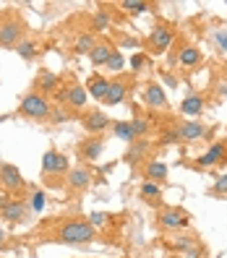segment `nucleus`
I'll use <instances>...</instances> for the list:
<instances>
[{
  "instance_id": "nucleus-1",
  "label": "nucleus",
  "mask_w": 227,
  "mask_h": 258,
  "mask_svg": "<svg viewBox=\"0 0 227 258\" xmlns=\"http://www.w3.org/2000/svg\"><path fill=\"white\" fill-rule=\"evenodd\" d=\"M89 240H94V227L89 222H71L60 230V242L66 245H81Z\"/></svg>"
},
{
  "instance_id": "nucleus-2",
  "label": "nucleus",
  "mask_w": 227,
  "mask_h": 258,
  "mask_svg": "<svg viewBox=\"0 0 227 258\" xmlns=\"http://www.w3.org/2000/svg\"><path fill=\"white\" fill-rule=\"evenodd\" d=\"M21 112H24L26 117L44 120V117L50 115V104H47V99L39 97V94H26V97L21 99Z\"/></svg>"
},
{
  "instance_id": "nucleus-3",
  "label": "nucleus",
  "mask_w": 227,
  "mask_h": 258,
  "mask_svg": "<svg viewBox=\"0 0 227 258\" xmlns=\"http://www.w3.org/2000/svg\"><path fill=\"white\" fill-rule=\"evenodd\" d=\"M68 170V159L63 154H58L55 149L44 151L42 157V172H66Z\"/></svg>"
},
{
  "instance_id": "nucleus-4",
  "label": "nucleus",
  "mask_w": 227,
  "mask_h": 258,
  "mask_svg": "<svg viewBox=\"0 0 227 258\" xmlns=\"http://www.w3.org/2000/svg\"><path fill=\"white\" fill-rule=\"evenodd\" d=\"M0 180H3V185L8 190H16L24 185V177H21V170L13 164H0Z\"/></svg>"
},
{
  "instance_id": "nucleus-5",
  "label": "nucleus",
  "mask_w": 227,
  "mask_h": 258,
  "mask_svg": "<svg viewBox=\"0 0 227 258\" xmlns=\"http://www.w3.org/2000/svg\"><path fill=\"white\" fill-rule=\"evenodd\" d=\"M159 222H162V227H167V230H178V227H188L191 217L183 214V211H178V209H170V211H162Z\"/></svg>"
},
{
  "instance_id": "nucleus-6",
  "label": "nucleus",
  "mask_w": 227,
  "mask_h": 258,
  "mask_svg": "<svg viewBox=\"0 0 227 258\" xmlns=\"http://www.w3.org/2000/svg\"><path fill=\"white\" fill-rule=\"evenodd\" d=\"M19 34H21V24H19L16 19H11V21H6V24H0V44H3V47H11V44H16Z\"/></svg>"
},
{
  "instance_id": "nucleus-7",
  "label": "nucleus",
  "mask_w": 227,
  "mask_h": 258,
  "mask_svg": "<svg viewBox=\"0 0 227 258\" xmlns=\"http://www.w3.org/2000/svg\"><path fill=\"white\" fill-rule=\"evenodd\" d=\"M224 154H227V146L224 144H214L206 154H201L199 159H196V164L199 167H214V164H219L224 159Z\"/></svg>"
},
{
  "instance_id": "nucleus-8",
  "label": "nucleus",
  "mask_w": 227,
  "mask_h": 258,
  "mask_svg": "<svg viewBox=\"0 0 227 258\" xmlns=\"http://www.w3.org/2000/svg\"><path fill=\"white\" fill-rule=\"evenodd\" d=\"M175 133H178V139H183V141H196V139H201V136L206 133V128L201 123H183Z\"/></svg>"
},
{
  "instance_id": "nucleus-9",
  "label": "nucleus",
  "mask_w": 227,
  "mask_h": 258,
  "mask_svg": "<svg viewBox=\"0 0 227 258\" xmlns=\"http://www.w3.org/2000/svg\"><path fill=\"white\" fill-rule=\"evenodd\" d=\"M173 44V32L170 29H154V32H151V47L154 50H159V52H164Z\"/></svg>"
},
{
  "instance_id": "nucleus-10",
  "label": "nucleus",
  "mask_w": 227,
  "mask_h": 258,
  "mask_svg": "<svg viewBox=\"0 0 227 258\" xmlns=\"http://www.w3.org/2000/svg\"><path fill=\"white\" fill-rule=\"evenodd\" d=\"M144 102L151 104V107H164V104H167V97H164V92L157 84H149L146 92H144Z\"/></svg>"
},
{
  "instance_id": "nucleus-11",
  "label": "nucleus",
  "mask_w": 227,
  "mask_h": 258,
  "mask_svg": "<svg viewBox=\"0 0 227 258\" xmlns=\"http://www.w3.org/2000/svg\"><path fill=\"white\" fill-rule=\"evenodd\" d=\"M107 125H110V120H107V115H104V112H89V115L84 117V128L92 131V133L104 131Z\"/></svg>"
},
{
  "instance_id": "nucleus-12",
  "label": "nucleus",
  "mask_w": 227,
  "mask_h": 258,
  "mask_svg": "<svg viewBox=\"0 0 227 258\" xmlns=\"http://www.w3.org/2000/svg\"><path fill=\"white\" fill-rule=\"evenodd\" d=\"M26 214V206L21 201H11L6 209H0V217H3L6 222H21Z\"/></svg>"
},
{
  "instance_id": "nucleus-13",
  "label": "nucleus",
  "mask_w": 227,
  "mask_h": 258,
  "mask_svg": "<svg viewBox=\"0 0 227 258\" xmlns=\"http://www.w3.org/2000/svg\"><path fill=\"white\" fill-rule=\"evenodd\" d=\"M89 170H84V167H76V170H71L68 172V185L73 188V190H81V188H86L89 185Z\"/></svg>"
},
{
  "instance_id": "nucleus-14",
  "label": "nucleus",
  "mask_w": 227,
  "mask_h": 258,
  "mask_svg": "<svg viewBox=\"0 0 227 258\" xmlns=\"http://www.w3.org/2000/svg\"><path fill=\"white\" fill-rule=\"evenodd\" d=\"M102 151H104V144H102V141H84V144H81V157H86L89 162L99 159Z\"/></svg>"
},
{
  "instance_id": "nucleus-15",
  "label": "nucleus",
  "mask_w": 227,
  "mask_h": 258,
  "mask_svg": "<svg viewBox=\"0 0 227 258\" xmlns=\"http://www.w3.org/2000/svg\"><path fill=\"white\" fill-rule=\"evenodd\" d=\"M110 55H112V50L107 47V44H94V50L89 52V60H92L94 66H104Z\"/></svg>"
},
{
  "instance_id": "nucleus-16",
  "label": "nucleus",
  "mask_w": 227,
  "mask_h": 258,
  "mask_svg": "<svg viewBox=\"0 0 227 258\" xmlns=\"http://www.w3.org/2000/svg\"><path fill=\"white\" fill-rule=\"evenodd\" d=\"M123 97H126V86L120 84V81H115V84H110L104 102H107V104H120V102H123Z\"/></svg>"
},
{
  "instance_id": "nucleus-17",
  "label": "nucleus",
  "mask_w": 227,
  "mask_h": 258,
  "mask_svg": "<svg viewBox=\"0 0 227 258\" xmlns=\"http://www.w3.org/2000/svg\"><path fill=\"white\" fill-rule=\"evenodd\" d=\"M201 107H204V102H201V97H196V94L186 97V99H183V104H180V110H183L186 115H199V112H201Z\"/></svg>"
},
{
  "instance_id": "nucleus-18",
  "label": "nucleus",
  "mask_w": 227,
  "mask_h": 258,
  "mask_svg": "<svg viewBox=\"0 0 227 258\" xmlns=\"http://www.w3.org/2000/svg\"><path fill=\"white\" fill-rule=\"evenodd\" d=\"M146 177H149V183H151V180H164V177H167V164H162V162H149Z\"/></svg>"
},
{
  "instance_id": "nucleus-19",
  "label": "nucleus",
  "mask_w": 227,
  "mask_h": 258,
  "mask_svg": "<svg viewBox=\"0 0 227 258\" xmlns=\"http://www.w3.org/2000/svg\"><path fill=\"white\" fill-rule=\"evenodd\" d=\"M107 89H110V81L94 79L92 84H89V94H92L94 99H104V97H107Z\"/></svg>"
},
{
  "instance_id": "nucleus-20",
  "label": "nucleus",
  "mask_w": 227,
  "mask_h": 258,
  "mask_svg": "<svg viewBox=\"0 0 227 258\" xmlns=\"http://www.w3.org/2000/svg\"><path fill=\"white\" fill-rule=\"evenodd\" d=\"M86 94L89 92H84V86H71L68 89V102L73 104V107H84V104H86Z\"/></svg>"
},
{
  "instance_id": "nucleus-21",
  "label": "nucleus",
  "mask_w": 227,
  "mask_h": 258,
  "mask_svg": "<svg viewBox=\"0 0 227 258\" xmlns=\"http://www.w3.org/2000/svg\"><path fill=\"white\" fill-rule=\"evenodd\" d=\"M199 60H201V52L196 47H186L183 52H180V63H183V66H196Z\"/></svg>"
},
{
  "instance_id": "nucleus-22",
  "label": "nucleus",
  "mask_w": 227,
  "mask_h": 258,
  "mask_svg": "<svg viewBox=\"0 0 227 258\" xmlns=\"http://www.w3.org/2000/svg\"><path fill=\"white\" fill-rule=\"evenodd\" d=\"M112 131H115L118 139H123V141H133V139H136L131 123H115V125H112Z\"/></svg>"
},
{
  "instance_id": "nucleus-23",
  "label": "nucleus",
  "mask_w": 227,
  "mask_h": 258,
  "mask_svg": "<svg viewBox=\"0 0 227 258\" xmlns=\"http://www.w3.org/2000/svg\"><path fill=\"white\" fill-rule=\"evenodd\" d=\"M16 52L29 60V57L37 55V44H34V42H19V44H16Z\"/></svg>"
},
{
  "instance_id": "nucleus-24",
  "label": "nucleus",
  "mask_w": 227,
  "mask_h": 258,
  "mask_svg": "<svg viewBox=\"0 0 227 258\" xmlns=\"http://www.w3.org/2000/svg\"><path fill=\"white\" fill-rule=\"evenodd\" d=\"M92 50H94V39L89 37V34L79 37V42H76V52H81V55L86 52V55H89V52H92Z\"/></svg>"
},
{
  "instance_id": "nucleus-25",
  "label": "nucleus",
  "mask_w": 227,
  "mask_h": 258,
  "mask_svg": "<svg viewBox=\"0 0 227 258\" xmlns=\"http://www.w3.org/2000/svg\"><path fill=\"white\" fill-rule=\"evenodd\" d=\"M110 26V16H107V13H97V16H94V29H97V32H104V29H107Z\"/></svg>"
},
{
  "instance_id": "nucleus-26",
  "label": "nucleus",
  "mask_w": 227,
  "mask_h": 258,
  "mask_svg": "<svg viewBox=\"0 0 227 258\" xmlns=\"http://www.w3.org/2000/svg\"><path fill=\"white\" fill-rule=\"evenodd\" d=\"M104 66H107L110 71H120V68H123V55H120V52H112V55L107 57V63H104Z\"/></svg>"
},
{
  "instance_id": "nucleus-27",
  "label": "nucleus",
  "mask_w": 227,
  "mask_h": 258,
  "mask_svg": "<svg viewBox=\"0 0 227 258\" xmlns=\"http://www.w3.org/2000/svg\"><path fill=\"white\" fill-rule=\"evenodd\" d=\"M131 128H133V136H146L149 123H146V120H141V117H136L133 123H131Z\"/></svg>"
},
{
  "instance_id": "nucleus-28",
  "label": "nucleus",
  "mask_w": 227,
  "mask_h": 258,
  "mask_svg": "<svg viewBox=\"0 0 227 258\" xmlns=\"http://www.w3.org/2000/svg\"><path fill=\"white\" fill-rule=\"evenodd\" d=\"M39 84H42V89H52V86L58 84V79H55V73H50V71H44V73L39 76Z\"/></svg>"
},
{
  "instance_id": "nucleus-29",
  "label": "nucleus",
  "mask_w": 227,
  "mask_h": 258,
  "mask_svg": "<svg viewBox=\"0 0 227 258\" xmlns=\"http://www.w3.org/2000/svg\"><path fill=\"white\" fill-rule=\"evenodd\" d=\"M44 204H47V196L37 190V193L32 196V209H34V211H42V209H44Z\"/></svg>"
},
{
  "instance_id": "nucleus-30",
  "label": "nucleus",
  "mask_w": 227,
  "mask_h": 258,
  "mask_svg": "<svg viewBox=\"0 0 227 258\" xmlns=\"http://www.w3.org/2000/svg\"><path fill=\"white\" fill-rule=\"evenodd\" d=\"M123 8H126V11H131V13H144V11H146V6H144V3H139V0H126Z\"/></svg>"
},
{
  "instance_id": "nucleus-31",
  "label": "nucleus",
  "mask_w": 227,
  "mask_h": 258,
  "mask_svg": "<svg viewBox=\"0 0 227 258\" xmlns=\"http://www.w3.org/2000/svg\"><path fill=\"white\" fill-rule=\"evenodd\" d=\"M191 245H193V240H191V237H178L170 248H173V250H188Z\"/></svg>"
},
{
  "instance_id": "nucleus-32",
  "label": "nucleus",
  "mask_w": 227,
  "mask_h": 258,
  "mask_svg": "<svg viewBox=\"0 0 227 258\" xmlns=\"http://www.w3.org/2000/svg\"><path fill=\"white\" fill-rule=\"evenodd\" d=\"M141 196H151V199H157V196H159L157 183H144V185H141Z\"/></svg>"
},
{
  "instance_id": "nucleus-33",
  "label": "nucleus",
  "mask_w": 227,
  "mask_h": 258,
  "mask_svg": "<svg viewBox=\"0 0 227 258\" xmlns=\"http://www.w3.org/2000/svg\"><path fill=\"white\" fill-rule=\"evenodd\" d=\"M104 219H107V217H104L102 211H94V214L89 217V224H92V227H99V224H104Z\"/></svg>"
},
{
  "instance_id": "nucleus-34",
  "label": "nucleus",
  "mask_w": 227,
  "mask_h": 258,
  "mask_svg": "<svg viewBox=\"0 0 227 258\" xmlns=\"http://www.w3.org/2000/svg\"><path fill=\"white\" fill-rule=\"evenodd\" d=\"M141 151H146V144L133 146V149H131V154H128V159H131V162H136V159H139V154H141Z\"/></svg>"
},
{
  "instance_id": "nucleus-35",
  "label": "nucleus",
  "mask_w": 227,
  "mask_h": 258,
  "mask_svg": "<svg viewBox=\"0 0 227 258\" xmlns=\"http://www.w3.org/2000/svg\"><path fill=\"white\" fill-rule=\"evenodd\" d=\"M214 190H217V193H227V175H222L217 183H214Z\"/></svg>"
},
{
  "instance_id": "nucleus-36",
  "label": "nucleus",
  "mask_w": 227,
  "mask_h": 258,
  "mask_svg": "<svg viewBox=\"0 0 227 258\" xmlns=\"http://www.w3.org/2000/svg\"><path fill=\"white\" fill-rule=\"evenodd\" d=\"M141 66H144V55H133V60H131V68H133V71H139Z\"/></svg>"
},
{
  "instance_id": "nucleus-37",
  "label": "nucleus",
  "mask_w": 227,
  "mask_h": 258,
  "mask_svg": "<svg viewBox=\"0 0 227 258\" xmlns=\"http://www.w3.org/2000/svg\"><path fill=\"white\" fill-rule=\"evenodd\" d=\"M52 115V120H55V123H66V120H68V115L63 112V110H58V112H50Z\"/></svg>"
},
{
  "instance_id": "nucleus-38",
  "label": "nucleus",
  "mask_w": 227,
  "mask_h": 258,
  "mask_svg": "<svg viewBox=\"0 0 227 258\" xmlns=\"http://www.w3.org/2000/svg\"><path fill=\"white\" fill-rule=\"evenodd\" d=\"M214 37H217V42L222 44V50H227V34H224V32H214Z\"/></svg>"
},
{
  "instance_id": "nucleus-39",
  "label": "nucleus",
  "mask_w": 227,
  "mask_h": 258,
  "mask_svg": "<svg viewBox=\"0 0 227 258\" xmlns=\"http://www.w3.org/2000/svg\"><path fill=\"white\" fill-rule=\"evenodd\" d=\"M199 255H201V250L196 248V245H191V248L186 250V258H199Z\"/></svg>"
},
{
  "instance_id": "nucleus-40",
  "label": "nucleus",
  "mask_w": 227,
  "mask_h": 258,
  "mask_svg": "<svg viewBox=\"0 0 227 258\" xmlns=\"http://www.w3.org/2000/svg\"><path fill=\"white\" fill-rule=\"evenodd\" d=\"M8 204H11V196L8 193H0V209H6Z\"/></svg>"
},
{
  "instance_id": "nucleus-41",
  "label": "nucleus",
  "mask_w": 227,
  "mask_h": 258,
  "mask_svg": "<svg viewBox=\"0 0 227 258\" xmlns=\"http://www.w3.org/2000/svg\"><path fill=\"white\" fill-rule=\"evenodd\" d=\"M164 144H173V141H178V133H164V139H162Z\"/></svg>"
},
{
  "instance_id": "nucleus-42",
  "label": "nucleus",
  "mask_w": 227,
  "mask_h": 258,
  "mask_svg": "<svg viewBox=\"0 0 227 258\" xmlns=\"http://www.w3.org/2000/svg\"><path fill=\"white\" fill-rule=\"evenodd\" d=\"M164 81H167V86H175V84H178V81L173 79V76H167V73H164Z\"/></svg>"
},
{
  "instance_id": "nucleus-43",
  "label": "nucleus",
  "mask_w": 227,
  "mask_h": 258,
  "mask_svg": "<svg viewBox=\"0 0 227 258\" xmlns=\"http://www.w3.org/2000/svg\"><path fill=\"white\" fill-rule=\"evenodd\" d=\"M3 237H6V232H3V230H0V240H3Z\"/></svg>"
}]
</instances>
